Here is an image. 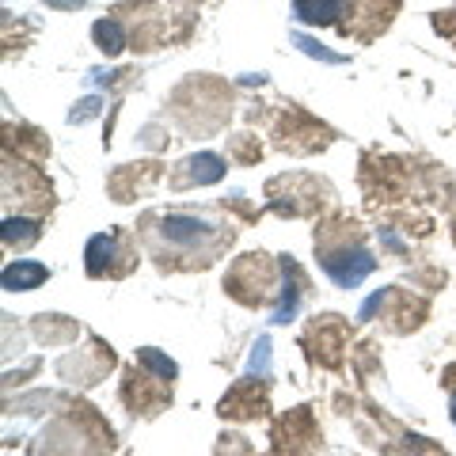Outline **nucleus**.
I'll list each match as a JSON object with an SVG mask.
<instances>
[{
	"instance_id": "1",
	"label": "nucleus",
	"mask_w": 456,
	"mask_h": 456,
	"mask_svg": "<svg viewBox=\"0 0 456 456\" xmlns=\"http://www.w3.org/2000/svg\"><path fill=\"white\" fill-rule=\"evenodd\" d=\"M320 248V244H316ZM320 263L327 270V278L338 281L342 289H354L369 270H373V259H369V251L362 244H342V248H320Z\"/></svg>"
},
{
	"instance_id": "2",
	"label": "nucleus",
	"mask_w": 456,
	"mask_h": 456,
	"mask_svg": "<svg viewBox=\"0 0 456 456\" xmlns=\"http://www.w3.org/2000/svg\"><path fill=\"white\" fill-rule=\"evenodd\" d=\"M164 228V240L171 248H183V251H198V244H209L213 240V224L202 217H191V213H167L160 221Z\"/></svg>"
},
{
	"instance_id": "3",
	"label": "nucleus",
	"mask_w": 456,
	"mask_h": 456,
	"mask_svg": "<svg viewBox=\"0 0 456 456\" xmlns=\"http://www.w3.org/2000/svg\"><path fill=\"white\" fill-rule=\"evenodd\" d=\"M293 8L305 23H335L350 8V0H293Z\"/></svg>"
},
{
	"instance_id": "4",
	"label": "nucleus",
	"mask_w": 456,
	"mask_h": 456,
	"mask_svg": "<svg viewBox=\"0 0 456 456\" xmlns=\"http://www.w3.org/2000/svg\"><path fill=\"white\" fill-rule=\"evenodd\" d=\"M46 266L42 263H16V266H8L4 270V289H35L38 281H46Z\"/></svg>"
},
{
	"instance_id": "5",
	"label": "nucleus",
	"mask_w": 456,
	"mask_h": 456,
	"mask_svg": "<svg viewBox=\"0 0 456 456\" xmlns=\"http://www.w3.org/2000/svg\"><path fill=\"white\" fill-rule=\"evenodd\" d=\"M95 42H99V50L103 53H118L126 46V38H122V27L107 20V23H95Z\"/></svg>"
},
{
	"instance_id": "6",
	"label": "nucleus",
	"mask_w": 456,
	"mask_h": 456,
	"mask_svg": "<svg viewBox=\"0 0 456 456\" xmlns=\"http://www.w3.org/2000/svg\"><path fill=\"white\" fill-rule=\"evenodd\" d=\"M137 358L145 362V365H152V369H156V373H160L164 380H171V377H175V362H167L164 354H156V350H141Z\"/></svg>"
},
{
	"instance_id": "7",
	"label": "nucleus",
	"mask_w": 456,
	"mask_h": 456,
	"mask_svg": "<svg viewBox=\"0 0 456 456\" xmlns=\"http://www.w3.org/2000/svg\"><path fill=\"white\" fill-rule=\"evenodd\" d=\"M452 422H456V395H452Z\"/></svg>"
}]
</instances>
